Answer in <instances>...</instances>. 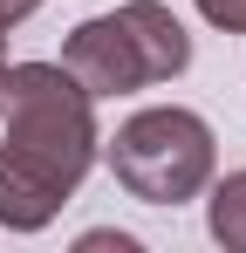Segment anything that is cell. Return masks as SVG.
<instances>
[{"label": "cell", "instance_id": "obj_1", "mask_svg": "<svg viewBox=\"0 0 246 253\" xmlns=\"http://www.w3.org/2000/svg\"><path fill=\"white\" fill-rule=\"evenodd\" d=\"M96 103L110 96H137V89L178 83L192 69V28L164 7V0H123L110 14H89L62 35L55 55Z\"/></svg>", "mask_w": 246, "mask_h": 253}, {"label": "cell", "instance_id": "obj_2", "mask_svg": "<svg viewBox=\"0 0 246 253\" xmlns=\"http://www.w3.org/2000/svg\"><path fill=\"white\" fill-rule=\"evenodd\" d=\"M0 144H14L21 158H35L76 192L103 165L96 96L62 62H7L0 69Z\"/></svg>", "mask_w": 246, "mask_h": 253}, {"label": "cell", "instance_id": "obj_3", "mask_svg": "<svg viewBox=\"0 0 246 253\" xmlns=\"http://www.w3.org/2000/svg\"><path fill=\"white\" fill-rule=\"evenodd\" d=\"M103 165L137 206H185L219 171V137H212V124L199 110L151 103V110H130L103 137Z\"/></svg>", "mask_w": 246, "mask_h": 253}, {"label": "cell", "instance_id": "obj_4", "mask_svg": "<svg viewBox=\"0 0 246 253\" xmlns=\"http://www.w3.org/2000/svg\"><path fill=\"white\" fill-rule=\"evenodd\" d=\"M69 199H76V192H69L55 171H41L35 158H21L14 144H0V233H48Z\"/></svg>", "mask_w": 246, "mask_h": 253}, {"label": "cell", "instance_id": "obj_5", "mask_svg": "<svg viewBox=\"0 0 246 253\" xmlns=\"http://www.w3.org/2000/svg\"><path fill=\"white\" fill-rule=\"evenodd\" d=\"M199 199H205V233L226 253H246V171H226V178L212 171Z\"/></svg>", "mask_w": 246, "mask_h": 253}, {"label": "cell", "instance_id": "obj_6", "mask_svg": "<svg viewBox=\"0 0 246 253\" xmlns=\"http://www.w3.org/2000/svg\"><path fill=\"white\" fill-rule=\"evenodd\" d=\"M199 7L205 28H219V35H246V0H192Z\"/></svg>", "mask_w": 246, "mask_h": 253}, {"label": "cell", "instance_id": "obj_7", "mask_svg": "<svg viewBox=\"0 0 246 253\" xmlns=\"http://www.w3.org/2000/svg\"><path fill=\"white\" fill-rule=\"evenodd\" d=\"M76 253H137V240L130 233H117V226H96V233H82Z\"/></svg>", "mask_w": 246, "mask_h": 253}, {"label": "cell", "instance_id": "obj_8", "mask_svg": "<svg viewBox=\"0 0 246 253\" xmlns=\"http://www.w3.org/2000/svg\"><path fill=\"white\" fill-rule=\"evenodd\" d=\"M28 14H41V0H0V21H7V28H21Z\"/></svg>", "mask_w": 246, "mask_h": 253}, {"label": "cell", "instance_id": "obj_9", "mask_svg": "<svg viewBox=\"0 0 246 253\" xmlns=\"http://www.w3.org/2000/svg\"><path fill=\"white\" fill-rule=\"evenodd\" d=\"M7 35H14V28H7V21H0V69H7V62H14V55H7Z\"/></svg>", "mask_w": 246, "mask_h": 253}]
</instances>
